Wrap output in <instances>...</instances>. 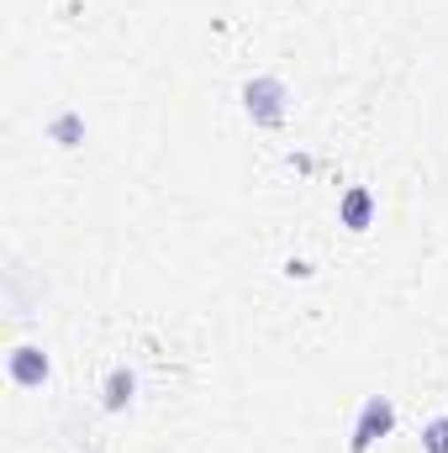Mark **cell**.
I'll list each match as a JSON object with an SVG mask.
<instances>
[{
	"instance_id": "cell-1",
	"label": "cell",
	"mask_w": 448,
	"mask_h": 453,
	"mask_svg": "<svg viewBox=\"0 0 448 453\" xmlns=\"http://www.w3.org/2000/svg\"><path fill=\"white\" fill-rule=\"evenodd\" d=\"M396 427V406H390V395H369L364 406H359V417H353V438H348V453H369L385 433Z\"/></svg>"
},
{
	"instance_id": "cell-2",
	"label": "cell",
	"mask_w": 448,
	"mask_h": 453,
	"mask_svg": "<svg viewBox=\"0 0 448 453\" xmlns=\"http://www.w3.org/2000/svg\"><path fill=\"white\" fill-rule=\"evenodd\" d=\"M243 106H248V116H253L259 127H274V121L285 116V85H280V80H253V85L243 90Z\"/></svg>"
},
{
	"instance_id": "cell-3",
	"label": "cell",
	"mask_w": 448,
	"mask_h": 453,
	"mask_svg": "<svg viewBox=\"0 0 448 453\" xmlns=\"http://www.w3.org/2000/svg\"><path fill=\"white\" fill-rule=\"evenodd\" d=\"M11 380L16 385H42L48 380V353L42 348H16L11 353Z\"/></svg>"
},
{
	"instance_id": "cell-4",
	"label": "cell",
	"mask_w": 448,
	"mask_h": 453,
	"mask_svg": "<svg viewBox=\"0 0 448 453\" xmlns=\"http://www.w3.org/2000/svg\"><path fill=\"white\" fill-rule=\"evenodd\" d=\"M337 211H343V226L364 232V226H369V217H375V196H369L364 185H353V190L343 196V206H337Z\"/></svg>"
},
{
	"instance_id": "cell-5",
	"label": "cell",
	"mask_w": 448,
	"mask_h": 453,
	"mask_svg": "<svg viewBox=\"0 0 448 453\" xmlns=\"http://www.w3.org/2000/svg\"><path fill=\"white\" fill-rule=\"evenodd\" d=\"M127 401H132V374H127V369H116L112 380H106V406H112V411H121Z\"/></svg>"
},
{
	"instance_id": "cell-6",
	"label": "cell",
	"mask_w": 448,
	"mask_h": 453,
	"mask_svg": "<svg viewBox=\"0 0 448 453\" xmlns=\"http://www.w3.org/2000/svg\"><path fill=\"white\" fill-rule=\"evenodd\" d=\"M422 449L428 453H448V417H433V422L422 427Z\"/></svg>"
},
{
	"instance_id": "cell-7",
	"label": "cell",
	"mask_w": 448,
	"mask_h": 453,
	"mask_svg": "<svg viewBox=\"0 0 448 453\" xmlns=\"http://www.w3.org/2000/svg\"><path fill=\"white\" fill-rule=\"evenodd\" d=\"M53 137H58L64 148H74V142H80V121H74V116H58V121H53Z\"/></svg>"
}]
</instances>
